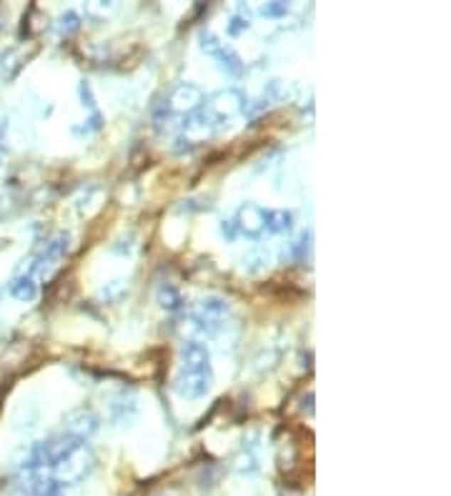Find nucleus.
<instances>
[{
	"instance_id": "nucleus-1",
	"label": "nucleus",
	"mask_w": 451,
	"mask_h": 496,
	"mask_svg": "<svg viewBox=\"0 0 451 496\" xmlns=\"http://www.w3.org/2000/svg\"><path fill=\"white\" fill-rule=\"evenodd\" d=\"M211 384H213V374H211V366L206 369H183L178 371V376L173 379V389L178 396L183 399H201L211 391Z\"/></svg>"
},
{
	"instance_id": "nucleus-2",
	"label": "nucleus",
	"mask_w": 451,
	"mask_h": 496,
	"mask_svg": "<svg viewBox=\"0 0 451 496\" xmlns=\"http://www.w3.org/2000/svg\"><path fill=\"white\" fill-rule=\"evenodd\" d=\"M90 469H93V454L85 449V443H83V446H80V449H75L68 459H63L58 466H55V479H58L63 486L65 484H78V481L83 479Z\"/></svg>"
},
{
	"instance_id": "nucleus-3",
	"label": "nucleus",
	"mask_w": 451,
	"mask_h": 496,
	"mask_svg": "<svg viewBox=\"0 0 451 496\" xmlns=\"http://www.w3.org/2000/svg\"><path fill=\"white\" fill-rule=\"evenodd\" d=\"M98 428H101V419H98V414L90 406L70 409V411L65 414V431H68L70 436L80 438V441L93 436Z\"/></svg>"
},
{
	"instance_id": "nucleus-4",
	"label": "nucleus",
	"mask_w": 451,
	"mask_h": 496,
	"mask_svg": "<svg viewBox=\"0 0 451 496\" xmlns=\"http://www.w3.org/2000/svg\"><path fill=\"white\" fill-rule=\"evenodd\" d=\"M203 103V90L196 83H178L168 98V108L178 113H193Z\"/></svg>"
},
{
	"instance_id": "nucleus-5",
	"label": "nucleus",
	"mask_w": 451,
	"mask_h": 496,
	"mask_svg": "<svg viewBox=\"0 0 451 496\" xmlns=\"http://www.w3.org/2000/svg\"><path fill=\"white\" fill-rule=\"evenodd\" d=\"M236 231H241L244 236L249 238H259L261 233L266 231L263 228V208L254 206V203H246L241 206L239 216H236Z\"/></svg>"
},
{
	"instance_id": "nucleus-6",
	"label": "nucleus",
	"mask_w": 451,
	"mask_h": 496,
	"mask_svg": "<svg viewBox=\"0 0 451 496\" xmlns=\"http://www.w3.org/2000/svg\"><path fill=\"white\" fill-rule=\"evenodd\" d=\"M216 103H211V111L216 113V116L221 118H229L231 113H239V111H246V101H244V95L239 93L236 88H226L221 90V93L213 98Z\"/></svg>"
},
{
	"instance_id": "nucleus-7",
	"label": "nucleus",
	"mask_w": 451,
	"mask_h": 496,
	"mask_svg": "<svg viewBox=\"0 0 451 496\" xmlns=\"http://www.w3.org/2000/svg\"><path fill=\"white\" fill-rule=\"evenodd\" d=\"M180 359L186 369H206L211 354H208L206 343H201L198 338H188L186 343H180Z\"/></svg>"
},
{
	"instance_id": "nucleus-8",
	"label": "nucleus",
	"mask_w": 451,
	"mask_h": 496,
	"mask_svg": "<svg viewBox=\"0 0 451 496\" xmlns=\"http://www.w3.org/2000/svg\"><path fill=\"white\" fill-rule=\"evenodd\" d=\"M231 313V303L221 296H206L201 303H198V316L208 318V321H223V318Z\"/></svg>"
},
{
	"instance_id": "nucleus-9",
	"label": "nucleus",
	"mask_w": 451,
	"mask_h": 496,
	"mask_svg": "<svg viewBox=\"0 0 451 496\" xmlns=\"http://www.w3.org/2000/svg\"><path fill=\"white\" fill-rule=\"evenodd\" d=\"M108 411H111L113 421L128 424V421H133V419H136V414H138V406H136V399L121 394V396H116V399H111V404H108Z\"/></svg>"
},
{
	"instance_id": "nucleus-10",
	"label": "nucleus",
	"mask_w": 451,
	"mask_h": 496,
	"mask_svg": "<svg viewBox=\"0 0 451 496\" xmlns=\"http://www.w3.org/2000/svg\"><path fill=\"white\" fill-rule=\"evenodd\" d=\"M8 293L16 298V301H23V303H31L38 298V284L33 276H18L8 284Z\"/></svg>"
},
{
	"instance_id": "nucleus-11",
	"label": "nucleus",
	"mask_w": 451,
	"mask_h": 496,
	"mask_svg": "<svg viewBox=\"0 0 451 496\" xmlns=\"http://www.w3.org/2000/svg\"><path fill=\"white\" fill-rule=\"evenodd\" d=\"M263 228L271 233H286L293 228V213L283 211V208H271V211H263Z\"/></svg>"
},
{
	"instance_id": "nucleus-12",
	"label": "nucleus",
	"mask_w": 451,
	"mask_h": 496,
	"mask_svg": "<svg viewBox=\"0 0 451 496\" xmlns=\"http://www.w3.org/2000/svg\"><path fill=\"white\" fill-rule=\"evenodd\" d=\"M68 248H70V236H68V233H60V236H55L53 241H50L48 246H45V251H43L40 259H38V266L63 259V256L68 254Z\"/></svg>"
},
{
	"instance_id": "nucleus-13",
	"label": "nucleus",
	"mask_w": 451,
	"mask_h": 496,
	"mask_svg": "<svg viewBox=\"0 0 451 496\" xmlns=\"http://www.w3.org/2000/svg\"><path fill=\"white\" fill-rule=\"evenodd\" d=\"M156 298H158L161 308H165V311H180V308H183V293H180L173 284L161 286L158 293H156Z\"/></svg>"
},
{
	"instance_id": "nucleus-14",
	"label": "nucleus",
	"mask_w": 451,
	"mask_h": 496,
	"mask_svg": "<svg viewBox=\"0 0 451 496\" xmlns=\"http://www.w3.org/2000/svg\"><path fill=\"white\" fill-rule=\"evenodd\" d=\"M63 489L58 479H33L28 484V496H63Z\"/></svg>"
},
{
	"instance_id": "nucleus-15",
	"label": "nucleus",
	"mask_w": 451,
	"mask_h": 496,
	"mask_svg": "<svg viewBox=\"0 0 451 496\" xmlns=\"http://www.w3.org/2000/svg\"><path fill=\"white\" fill-rule=\"evenodd\" d=\"M213 58L218 60L221 70H226L229 75H241V73H244V63H241V58L234 53V50H226V48H221Z\"/></svg>"
},
{
	"instance_id": "nucleus-16",
	"label": "nucleus",
	"mask_w": 451,
	"mask_h": 496,
	"mask_svg": "<svg viewBox=\"0 0 451 496\" xmlns=\"http://www.w3.org/2000/svg\"><path fill=\"white\" fill-rule=\"evenodd\" d=\"M268 266V256L263 251H254V254L244 256V271L246 274H261Z\"/></svg>"
},
{
	"instance_id": "nucleus-17",
	"label": "nucleus",
	"mask_w": 451,
	"mask_h": 496,
	"mask_svg": "<svg viewBox=\"0 0 451 496\" xmlns=\"http://www.w3.org/2000/svg\"><path fill=\"white\" fill-rule=\"evenodd\" d=\"M58 31H60V36H73V33H78L80 31V16L78 13H73V11H65L63 16L58 18Z\"/></svg>"
},
{
	"instance_id": "nucleus-18",
	"label": "nucleus",
	"mask_w": 451,
	"mask_h": 496,
	"mask_svg": "<svg viewBox=\"0 0 451 496\" xmlns=\"http://www.w3.org/2000/svg\"><path fill=\"white\" fill-rule=\"evenodd\" d=\"M308 241H311V233H306V231H303L301 236H298L296 241H293L291 251H293V256H296L298 261L306 259V254H308Z\"/></svg>"
},
{
	"instance_id": "nucleus-19",
	"label": "nucleus",
	"mask_w": 451,
	"mask_h": 496,
	"mask_svg": "<svg viewBox=\"0 0 451 496\" xmlns=\"http://www.w3.org/2000/svg\"><path fill=\"white\" fill-rule=\"evenodd\" d=\"M249 28H251L249 16H234V18H231V23H229V36H239V33L249 31Z\"/></svg>"
},
{
	"instance_id": "nucleus-20",
	"label": "nucleus",
	"mask_w": 451,
	"mask_h": 496,
	"mask_svg": "<svg viewBox=\"0 0 451 496\" xmlns=\"http://www.w3.org/2000/svg\"><path fill=\"white\" fill-rule=\"evenodd\" d=\"M201 48H203V50H206L208 55H216L223 45H221V43H218V38L213 36V33H203V36H201Z\"/></svg>"
},
{
	"instance_id": "nucleus-21",
	"label": "nucleus",
	"mask_w": 451,
	"mask_h": 496,
	"mask_svg": "<svg viewBox=\"0 0 451 496\" xmlns=\"http://www.w3.org/2000/svg\"><path fill=\"white\" fill-rule=\"evenodd\" d=\"M261 13H263L266 18H281L288 13V6L286 3H266V6L261 8Z\"/></svg>"
},
{
	"instance_id": "nucleus-22",
	"label": "nucleus",
	"mask_w": 451,
	"mask_h": 496,
	"mask_svg": "<svg viewBox=\"0 0 451 496\" xmlns=\"http://www.w3.org/2000/svg\"><path fill=\"white\" fill-rule=\"evenodd\" d=\"M80 101H83V106H88V108H96V98H93V90H90V85L85 83H80Z\"/></svg>"
},
{
	"instance_id": "nucleus-23",
	"label": "nucleus",
	"mask_w": 451,
	"mask_h": 496,
	"mask_svg": "<svg viewBox=\"0 0 451 496\" xmlns=\"http://www.w3.org/2000/svg\"><path fill=\"white\" fill-rule=\"evenodd\" d=\"M256 469H259V466H256V459H254V456H244V459L239 461V474L251 476Z\"/></svg>"
},
{
	"instance_id": "nucleus-24",
	"label": "nucleus",
	"mask_w": 451,
	"mask_h": 496,
	"mask_svg": "<svg viewBox=\"0 0 451 496\" xmlns=\"http://www.w3.org/2000/svg\"><path fill=\"white\" fill-rule=\"evenodd\" d=\"M221 233H223V238H226V241H234L236 233H239V231H236V223L234 221H223L221 223Z\"/></svg>"
},
{
	"instance_id": "nucleus-25",
	"label": "nucleus",
	"mask_w": 451,
	"mask_h": 496,
	"mask_svg": "<svg viewBox=\"0 0 451 496\" xmlns=\"http://www.w3.org/2000/svg\"><path fill=\"white\" fill-rule=\"evenodd\" d=\"M0 28H3V16H0Z\"/></svg>"
},
{
	"instance_id": "nucleus-26",
	"label": "nucleus",
	"mask_w": 451,
	"mask_h": 496,
	"mask_svg": "<svg viewBox=\"0 0 451 496\" xmlns=\"http://www.w3.org/2000/svg\"><path fill=\"white\" fill-rule=\"evenodd\" d=\"M0 336H3V328H0Z\"/></svg>"
}]
</instances>
